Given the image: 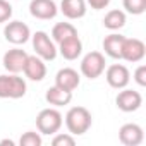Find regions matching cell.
Returning <instances> with one entry per match:
<instances>
[{
  "mask_svg": "<svg viewBox=\"0 0 146 146\" xmlns=\"http://www.w3.org/2000/svg\"><path fill=\"white\" fill-rule=\"evenodd\" d=\"M43 139H41V134L40 132H35V131H28L21 136L19 139V144L21 146H41Z\"/></svg>",
  "mask_w": 146,
  "mask_h": 146,
  "instance_id": "22",
  "label": "cell"
},
{
  "mask_svg": "<svg viewBox=\"0 0 146 146\" xmlns=\"http://www.w3.org/2000/svg\"><path fill=\"white\" fill-rule=\"evenodd\" d=\"M2 144H11V146H12V144H14V141H11V139H4V141H2Z\"/></svg>",
  "mask_w": 146,
  "mask_h": 146,
  "instance_id": "27",
  "label": "cell"
},
{
  "mask_svg": "<svg viewBox=\"0 0 146 146\" xmlns=\"http://www.w3.org/2000/svg\"><path fill=\"white\" fill-rule=\"evenodd\" d=\"M93 124L91 112L86 107H72L65 113V125L69 134L72 136H83L90 131Z\"/></svg>",
  "mask_w": 146,
  "mask_h": 146,
  "instance_id": "1",
  "label": "cell"
},
{
  "mask_svg": "<svg viewBox=\"0 0 146 146\" xmlns=\"http://www.w3.org/2000/svg\"><path fill=\"white\" fill-rule=\"evenodd\" d=\"M64 124V117L57 108H43L36 117V129L40 134L52 136L60 131Z\"/></svg>",
  "mask_w": 146,
  "mask_h": 146,
  "instance_id": "3",
  "label": "cell"
},
{
  "mask_svg": "<svg viewBox=\"0 0 146 146\" xmlns=\"http://www.w3.org/2000/svg\"><path fill=\"white\" fill-rule=\"evenodd\" d=\"M4 36L12 45H24L31 38L29 26L21 21H7L4 28Z\"/></svg>",
  "mask_w": 146,
  "mask_h": 146,
  "instance_id": "6",
  "label": "cell"
},
{
  "mask_svg": "<svg viewBox=\"0 0 146 146\" xmlns=\"http://www.w3.org/2000/svg\"><path fill=\"white\" fill-rule=\"evenodd\" d=\"M86 0H62L60 2V12L67 19H81L86 16Z\"/></svg>",
  "mask_w": 146,
  "mask_h": 146,
  "instance_id": "16",
  "label": "cell"
},
{
  "mask_svg": "<svg viewBox=\"0 0 146 146\" xmlns=\"http://www.w3.org/2000/svg\"><path fill=\"white\" fill-rule=\"evenodd\" d=\"M124 9L132 16H141L146 11V0H122Z\"/></svg>",
  "mask_w": 146,
  "mask_h": 146,
  "instance_id": "21",
  "label": "cell"
},
{
  "mask_svg": "<svg viewBox=\"0 0 146 146\" xmlns=\"http://www.w3.org/2000/svg\"><path fill=\"white\" fill-rule=\"evenodd\" d=\"M103 26L110 31H117V29L124 28L125 26V12L119 11V9L108 11L103 17Z\"/></svg>",
  "mask_w": 146,
  "mask_h": 146,
  "instance_id": "19",
  "label": "cell"
},
{
  "mask_svg": "<svg viewBox=\"0 0 146 146\" xmlns=\"http://www.w3.org/2000/svg\"><path fill=\"white\" fill-rule=\"evenodd\" d=\"M23 72H24V76H26L29 81H43L45 76H46L45 60L40 58L38 55H28Z\"/></svg>",
  "mask_w": 146,
  "mask_h": 146,
  "instance_id": "13",
  "label": "cell"
},
{
  "mask_svg": "<svg viewBox=\"0 0 146 146\" xmlns=\"http://www.w3.org/2000/svg\"><path fill=\"white\" fill-rule=\"evenodd\" d=\"M76 139L72 134H62V132H55V137L52 139V144L53 146H74Z\"/></svg>",
  "mask_w": 146,
  "mask_h": 146,
  "instance_id": "23",
  "label": "cell"
},
{
  "mask_svg": "<svg viewBox=\"0 0 146 146\" xmlns=\"http://www.w3.org/2000/svg\"><path fill=\"white\" fill-rule=\"evenodd\" d=\"M134 81L139 86H146V65H139L134 70Z\"/></svg>",
  "mask_w": 146,
  "mask_h": 146,
  "instance_id": "25",
  "label": "cell"
},
{
  "mask_svg": "<svg viewBox=\"0 0 146 146\" xmlns=\"http://www.w3.org/2000/svg\"><path fill=\"white\" fill-rule=\"evenodd\" d=\"M57 52H58L65 60H76V58L83 53V41H81L79 35L70 36V38L60 41Z\"/></svg>",
  "mask_w": 146,
  "mask_h": 146,
  "instance_id": "14",
  "label": "cell"
},
{
  "mask_svg": "<svg viewBox=\"0 0 146 146\" xmlns=\"http://www.w3.org/2000/svg\"><path fill=\"white\" fill-rule=\"evenodd\" d=\"M105 79L113 90H122L131 81V72L124 64H112L105 70Z\"/></svg>",
  "mask_w": 146,
  "mask_h": 146,
  "instance_id": "7",
  "label": "cell"
},
{
  "mask_svg": "<svg viewBox=\"0 0 146 146\" xmlns=\"http://www.w3.org/2000/svg\"><path fill=\"white\" fill-rule=\"evenodd\" d=\"M146 55V45L139 38H124L122 43V58L127 62H141Z\"/></svg>",
  "mask_w": 146,
  "mask_h": 146,
  "instance_id": "8",
  "label": "cell"
},
{
  "mask_svg": "<svg viewBox=\"0 0 146 146\" xmlns=\"http://www.w3.org/2000/svg\"><path fill=\"white\" fill-rule=\"evenodd\" d=\"M115 103H117V107L122 112H127L129 113V112H136L143 105V96H141L139 91L122 88V91H119V95L115 98Z\"/></svg>",
  "mask_w": 146,
  "mask_h": 146,
  "instance_id": "9",
  "label": "cell"
},
{
  "mask_svg": "<svg viewBox=\"0 0 146 146\" xmlns=\"http://www.w3.org/2000/svg\"><path fill=\"white\" fill-rule=\"evenodd\" d=\"M105 55L102 52H90L81 60V74L88 79H96L105 72Z\"/></svg>",
  "mask_w": 146,
  "mask_h": 146,
  "instance_id": "4",
  "label": "cell"
},
{
  "mask_svg": "<svg viewBox=\"0 0 146 146\" xmlns=\"http://www.w3.org/2000/svg\"><path fill=\"white\" fill-rule=\"evenodd\" d=\"M86 2L91 5V9H95V11H102V9H105V7H108L110 0H86Z\"/></svg>",
  "mask_w": 146,
  "mask_h": 146,
  "instance_id": "26",
  "label": "cell"
},
{
  "mask_svg": "<svg viewBox=\"0 0 146 146\" xmlns=\"http://www.w3.org/2000/svg\"><path fill=\"white\" fill-rule=\"evenodd\" d=\"M26 58H28V53L21 48H11L4 53V58H2V64H4V69L7 72H12V74H19L24 69V64H26Z\"/></svg>",
  "mask_w": 146,
  "mask_h": 146,
  "instance_id": "10",
  "label": "cell"
},
{
  "mask_svg": "<svg viewBox=\"0 0 146 146\" xmlns=\"http://www.w3.org/2000/svg\"><path fill=\"white\" fill-rule=\"evenodd\" d=\"M45 100L53 107H64V105H69L72 102V91H67V90L53 84L52 88L46 90Z\"/></svg>",
  "mask_w": 146,
  "mask_h": 146,
  "instance_id": "17",
  "label": "cell"
},
{
  "mask_svg": "<svg viewBox=\"0 0 146 146\" xmlns=\"http://www.w3.org/2000/svg\"><path fill=\"white\" fill-rule=\"evenodd\" d=\"M144 139V131L141 125L129 122L119 129V141L125 146H139Z\"/></svg>",
  "mask_w": 146,
  "mask_h": 146,
  "instance_id": "12",
  "label": "cell"
},
{
  "mask_svg": "<svg viewBox=\"0 0 146 146\" xmlns=\"http://www.w3.org/2000/svg\"><path fill=\"white\" fill-rule=\"evenodd\" d=\"M81 83V78L78 74V70H74L72 67H64L57 72L55 76V84L67 90V91H74Z\"/></svg>",
  "mask_w": 146,
  "mask_h": 146,
  "instance_id": "15",
  "label": "cell"
},
{
  "mask_svg": "<svg viewBox=\"0 0 146 146\" xmlns=\"http://www.w3.org/2000/svg\"><path fill=\"white\" fill-rule=\"evenodd\" d=\"M78 35V29L72 26L70 23H57L52 29V40L55 43H60L70 36H76Z\"/></svg>",
  "mask_w": 146,
  "mask_h": 146,
  "instance_id": "20",
  "label": "cell"
},
{
  "mask_svg": "<svg viewBox=\"0 0 146 146\" xmlns=\"http://www.w3.org/2000/svg\"><path fill=\"white\" fill-rule=\"evenodd\" d=\"M58 9L53 0H31L29 2V14L41 21H50L57 16Z\"/></svg>",
  "mask_w": 146,
  "mask_h": 146,
  "instance_id": "11",
  "label": "cell"
},
{
  "mask_svg": "<svg viewBox=\"0 0 146 146\" xmlns=\"http://www.w3.org/2000/svg\"><path fill=\"white\" fill-rule=\"evenodd\" d=\"M11 17H12V5L9 4V0H0V24L11 21Z\"/></svg>",
  "mask_w": 146,
  "mask_h": 146,
  "instance_id": "24",
  "label": "cell"
},
{
  "mask_svg": "<svg viewBox=\"0 0 146 146\" xmlns=\"http://www.w3.org/2000/svg\"><path fill=\"white\" fill-rule=\"evenodd\" d=\"M124 38L122 35H117V33H112L108 36H105L103 40V50L108 57L112 58H122V43H124Z\"/></svg>",
  "mask_w": 146,
  "mask_h": 146,
  "instance_id": "18",
  "label": "cell"
},
{
  "mask_svg": "<svg viewBox=\"0 0 146 146\" xmlns=\"http://www.w3.org/2000/svg\"><path fill=\"white\" fill-rule=\"evenodd\" d=\"M31 41H33V48H35V53L43 58V60H55L57 57V46H55V41L48 36V33L45 31H36L33 36H31Z\"/></svg>",
  "mask_w": 146,
  "mask_h": 146,
  "instance_id": "5",
  "label": "cell"
},
{
  "mask_svg": "<svg viewBox=\"0 0 146 146\" xmlns=\"http://www.w3.org/2000/svg\"><path fill=\"white\" fill-rule=\"evenodd\" d=\"M26 81L17 74H2L0 76V98L9 100H19L26 95Z\"/></svg>",
  "mask_w": 146,
  "mask_h": 146,
  "instance_id": "2",
  "label": "cell"
}]
</instances>
